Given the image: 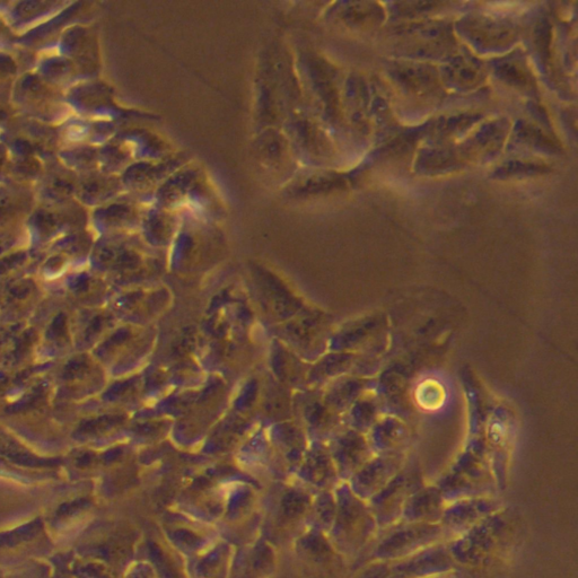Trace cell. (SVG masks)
<instances>
[{
    "label": "cell",
    "mask_w": 578,
    "mask_h": 578,
    "mask_svg": "<svg viewBox=\"0 0 578 578\" xmlns=\"http://www.w3.org/2000/svg\"><path fill=\"white\" fill-rule=\"evenodd\" d=\"M374 455L407 453L410 431L404 419L382 415L366 435Z\"/></svg>",
    "instance_id": "8992f818"
},
{
    "label": "cell",
    "mask_w": 578,
    "mask_h": 578,
    "mask_svg": "<svg viewBox=\"0 0 578 578\" xmlns=\"http://www.w3.org/2000/svg\"><path fill=\"white\" fill-rule=\"evenodd\" d=\"M406 463L407 453L374 455L350 478V490L367 503L399 474Z\"/></svg>",
    "instance_id": "3957f363"
},
{
    "label": "cell",
    "mask_w": 578,
    "mask_h": 578,
    "mask_svg": "<svg viewBox=\"0 0 578 578\" xmlns=\"http://www.w3.org/2000/svg\"><path fill=\"white\" fill-rule=\"evenodd\" d=\"M446 505L439 488L424 486L408 499L400 522L440 523Z\"/></svg>",
    "instance_id": "52a82bcc"
},
{
    "label": "cell",
    "mask_w": 578,
    "mask_h": 578,
    "mask_svg": "<svg viewBox=\"0 0 578 578\" xmlns=\"http://www.w3.org/2000/svg\"><path fill=\"white\" fill-rule=\"evenodd\" d=\"M385 530L387 532L373 549V557L379 562H399L428 547L441 544L446 537L440 523L399 522Z\"/></svg>",
    "instance_id": "6da1fadb"
},
{
    "label": "cell",
    "mask_w": 578,
    "mask_h": 578,
    "mask_svg": "<svg viewBox=\"0 0 578 578\" xmlns=\"http://www.w3.org/2000/svg\"><path fill=\"white\" fill-rule=\"evenodd\" d=\"M497 510V502L488 496L464 498L446 505L440 524L446 536H461Z\"/></svg>",
    "instance_id": "5b68a950"
},
{
    "label": "cell",
    "mask_w": 578,
    "mask_h": 578,
    "mask_svg": "<svg viewBox=\"0 0 578 578\" xmlns=\"http://www.w3.org/2000/svg\"><path fill=\"white\" fill-rule=\"evenodd\" d=\"M341 524L345 530V548L349 553H357L371 545L380 532L369 504L346 489L343 506L340 509Z\"/></svg>",
    "instance_id": "277c9868"
},
{
    "label": "cell",
    "mask_w": 578,
    "mask_h": 578,
    "mask_svg": "<svg viewBox=\"0 0 578 578\" xmlns=\"http://www.w3.org/2000/svg\"><path fill=\"white\" fill-rule=\"evenodd\" d=\"M381 407L375 389L364 394L348 409L349 429L366 435L382 416Z\"/></svg>",
    "instance_id": "9c48e42d"
},
{
    "label": "cell",
    "mask_w": 578,
    "mask_h": 578,
    "mask_svg": "<svg viewBox=\"0 0 578 578\" xmlns=\"http://www.w3.org/2000/svg\"><path fill=\"white\" fill-rule=\"evenodd\" d=\"M337 457L340 475L350 479L374 457V453L365 435L348 429L340 436Z\"/></svg>",
    "instance_id": "ba28073f"
},
{
    "label": "cell",
    "mask_w": 578,
    "mask_h": 578,
    "mask_svg": "<svg viewBox=\"0 0 578 578\" xmlns=\"http://www.w3.org/2000/svg\"><path fill=\"white\" fill-rule=\"evenodd\" d=\"M424 486L419 469L407 466L406 463L399 474L367 502L379 530L389 529L399 523L408 499Z\"/></svg>",
    "instance_id": "7a4b0ae2"
}]
</instances>
